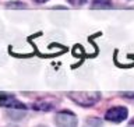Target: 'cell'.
<instances>
[{
    "instance_id": "6da1fadb",
    "label": "cell",
    "mask_w": 134,
    "mask_h": 127,
    "mask_svg": "<svg viewBox=\"0 0 134 127\" xmlns=\"http://www.w3.org/2000/svg\"><path fill=\"white\" fill-rule=\"evenodd\" d=\"M69 96L81 106H92L99 101L100 94L96 91H75L69 92Z\"/></svg>"
},
{
    "instance_id": "7a4b0ae2",
    "label": "cell",
    "mask_w": 134,
    "mask_h": 127,
    "mask_svg": "<svg viewBox=\"0 0 134 127\" xmlns=\"http://www.w3.org/2000/svg\"><path fill=\"white\" fill-rule=\"evenodd\" d=\"M54 122H56L57 127H77V123H78L77 116L69 111L59 112L56 117H54Z\"/></svg>"
},
{
    "instance_id": "3957f363",
    "label": "cell",
    "mask_w": 134,
    "mask_h": 127,
    "mask_svg": "<svg viewBox=\"0 0 134 127\" xmlns=\"http://www.w3.org/2000/svg\"><path fill=\"white\" fill-rule=\"evenodd\" d=\"M126 117H127V109L123 106H116L112 108L106 112V119L110 122H123Z\"/></svg>"
},
{
    "instance_id": "277c9868",
    "label": "cell",
    "mask_w": 134,
    "mask_h": 127,
    "mask_svg": "<svg viewBox=\"0 0 134 127\" xmlns=\"http://www.w3.org/2000/svg\"><path fill=\"white\" fill-rule=\"evenodd\" d=\"M0 106L4 108H11V109H25V105L21 103L20 101H17L14 96L11 95H0Z\"/></svg>"
},
{
    "instance_id": "5b68a950",
    "label": "cell",
    "mask_w": 134,
    "mask_h": 127,
    "mask_svg": "<svg viewBox=\"0 0 134 127\" xmlns=\"http://www.w3.org/2000/svg\"><path fill=\"white\" fill-rule=\"evenodd\" d=\"M84 127H102V122L99 119H88Z\"/></svg>"
},
{
    "instance_id": "8992f818",
    "label": "cell",
    "mask_w": 134,
    "mask_h": 127,
    "mask_svg": "<svg viewBox=\"0 0 134 127\" xmlns=\"http://www.w3.org/2000/svg\"><path fill=\"white\" fill-rule=\"evenodd\" d=\"M110 2L109 0H94V7H109Z\"/></svg>"
},
{
    "instance_id": "52a82bcc",
    "label": "cell",
    "mask_w": 134,
    "mask_h": 127,
    "mask_svg": "<svg viewBox=\"0 0 134 127\" xmlns=\"http://www.w3.org/2000/svg\"><path fill=\"white\" fill-rule=\"evenodd\" d=\"M36 3H45V2H48V0H35Z\"/></svg>"
}]
</instances>
